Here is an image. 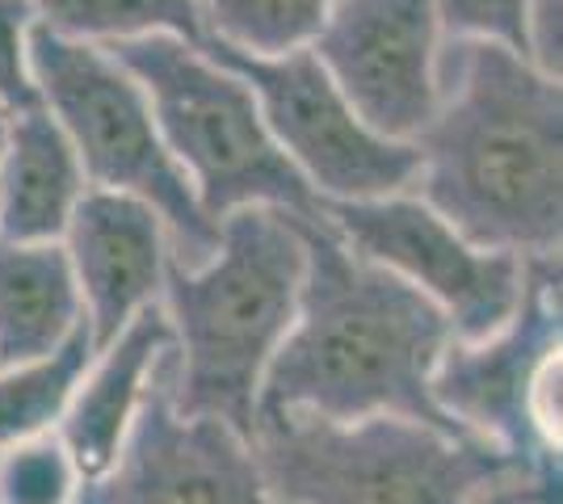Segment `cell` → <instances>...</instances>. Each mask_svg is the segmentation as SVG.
Wrapping results in <instances>:
<instances>
[{"mask_svg": "<svg viewBox=\"0 0 563 504\" xmlns=\"http://www.w3.org/2000/svg\"><path fill=\"white\" fill-rule=\"evenodd\" d=\"M442 43L433 0H329L307 51L375 135L412 144L438 110Z\"/></svg>", "mask_w": 563, "mask_h": 504, "instance_id": "30bf717a", "label": "cell"}, {"mask_svg": "<svg viewBox=\"0 0 563 504\" xmlns=\"http://www.w3.org/2000/svg\"><path fill=\"white\" fill-rule=\"evenodd\" d=\"M30 0H0V119L38 110L43 97L30 76V30H34Z\"/></svg>", "mask_w": 563, "mask_h": 504, "instance_id": "44dd1931", "label": "cell"}, {"mask_svg": "<svg viewBox=\"0 0 563 504\" xmlns=\"http://www.w3.org/2000/svg\"><path fill=\"white\" fill-rule=\"evenodd\" d=\"M106 51L135 76L173 165L186 172L214 227L249 206L324 219L320 198L278 152L257 97L240 76L214 64L202 47L168 34H147Z\"/></svg>", "mask_w": 563, "mask_h": 504, "instance_id": "277c9868", "label": "cell"}, {"mask_svg": "<svg viewBox=\"0 0 563 504\" xmlns=\"http://www.w3.org/2000/svg\"><path fill=\"white\" fill-rule=\"evenodd\" d=\"M446 43H496L521 55L530 0H433Z\"/></svg>", "mask_w": 563, "mask_h": 504, "instance_id": "ffe728a7", "label": "cell"}, {"mask_svg": "<svg viewBox=\"0 0 563 504\" xmlns=\"http://www.w3.org/2000/svg\"><path fill=\"white\" fill-rule=\"evenodd\" d=\"M475 504H560V480L517 475V480L500 483L493 492H484Z\"/></svg>", "mask_w": 563, "mask_h": 504, "instance_id": "603a6c76", "label": "cell"}, {"mask_svg": "<svg viewBox=\"0 0 563 504\" xmlns=\"http://www.w3.org/2000/svg\"><path fill=\"white\" fill-rule=\"evenodd\" d=\"M38 25L51 34L89 43V47H114L147 34H168L202 47V22L194 0H30Z\"/></svg>", "mask_w": 563, "mask_h": 504, "instance_id": "2e32d148", "label": "cell"}, {"mask_svg": "<svg viewBox=\"0 0 563 504\" xmlns=\"http://www.w3.org/2000/svg\"><path fill=\"white\" fill-rule=\"evenodd\" d=\"M412 193L467 244L521 261L563 244V93L517 51L442 43Z\"/></svg>", "mask_w": 563, "mask_h": 504, "instance_id": "6da1fadb", "label": "cell"}, {"mask_svg": "<svg viewBox=\"0 0 563 504\" xmlns=\"http://www.w3.org/2000/svg\"><path fill=\"white\" fill-rule=\"evenodd\" d=\"M202 43H219L253 59L307 51L329 13V0H194Z\"/></svg>", "mask_w": 563, "mask_h": 504, "instance_id": "ac0fdd59", "label": "cell"}, {"mask_svg": "<svg viewBox=\"0 0 563 504\" xmlns=\"http://www.w3.org/2000/svg\"><path fill=\"white\" fill-rule=\"evenodd\" d=\"M299 232L307 253L299 307L265 366L257 421L353 425L396 416L463 437L429 391L433 366L454 340L446 315L417 287L362 261L324 219H299Z\"/></svg>", "mask_w": 563, "mask_h": 504, "instance_id": "7a4b0ae2", "label": "cell"}, {"mask_svg": "<svg viewBox=\"0 0 563 504\" xmlns=\"http://www.w3.org/2000/svg\"><path fill=\"white\" fill-rule=\"evenodd\" d=\"M303 265L299 215L265 206L223 219L207 265L168 261L156 303L173 333L168 391L181 416L253 433L265 366L295 324Z\"/></svg>", "mask_w": 563, "mask_h": 504, "instance_id": "3957f363", "label": "cell"}, {"mask_svg": "<svg viewBox=\"0 0 563 504\" xmlns=\"http://www.w3.org/2000/svg\"><path fill=\"white\" fill-rule=\"evenodd\" d=\"M168 349L152 370L143 408L114 467L80 483L76 504H278L244 433L173 408Z\"/></svg>", "mask_w": 563, "mask_h": 504, "instance_id": "8fae6325", "label": "cell"}, {"mask_svg": "<svg viewBox=\"0 0 563 504\" xmlns=\"http://www.w3.org/2000/svg\"><path fill=\"white\" fill-rule=\"evenodd\" d=\"M89 358H93V340L89 328H80L51 358L0 370V450L55 433Z\"/></svg>", "mask_w": 563, "mask_h": 504, "instance_id": "e0dca14e", "label": "cell"}, {"mask_svg": "<svg viewBox=\"0 0 563 504\" xmlns=\"http://www.w3.org/2000/svg\"><path fill=\"white\" fill-rule=\"evenodd\" d=\"M85 328L64 244L0 240V370L51 358Z\"/></svg>", "mask_w": 563, "mask_h": 504, "instance_id": "9a60e30c", "label": "cell"}, {"mask_svg": "<svg viewBox=\"0 0 563 504\" xmlns=\"http://www.w3.org/2000/svg\"><path fill=\"white\" fill-rule=\"evenodd\" d=\"M560 30L563 0H530L526 30H521V59L547 80H560Z\"/></svg>", "mask_w": 563, "mask_h": 504, "instance_id": "7402d4cb", "label": "cell"}, {"mask_svg": "<svg viewBox=\"0 0 563 504\" xmlns=\"http://www.w3.org/2000/svg\"><path fill=\"white\" fill-rule=\"evenodd\" d=\"M80 475L55 433L0 450V504H76Z\"/></svg>", "mask_w": 563, "mask_h": 504, "instance_id": "d6986e66", "label": "cell"}, {"mask_svg": "<svg viewBox=\"0 0 563 504\" xmlns=\"http://www.w3.org/2000/svg\"><path fill=\"white\" fill-rule=\"evenodd\" d=\"M560 354V257L526 261L517 312L479 340H450L433 366V404L454 429L509 462L555 475L560 458L547 455L530 429V387L542 361Z\"/></svg>", "mask_w": 563, "mask_h": 504, "instance_id": "ba28073f", "label": "cell"}, {"mask_svg": "<svg viewBox=\"0 0 563 504\" xmlns=\"http://www.w3.org/2000/svg\"><path fill=\"white\" fill-rule=\"evenodd\" d=\"M30 76L43 110L59 122L89 190L147 202L168 232V261L198 269L214 257L219 227L202 215L186 172L173 165L135 76L106 47L71 43L34 22Z\"/></svg>", "mask_w": 563, "mask_h": 504, "instance_id": "8992f818", "label": "cell"}, {"mask_svg": "<svg viewBox=\"0 0 563 504\" xmlns=\"http://www.w3.org/2000/svg\"><path fill=\"white\" fill-rule=\"evenodd\" d=\"M59 244L80 290L93 349L110 345L135 315L156 307L168 269V232L147 202L85 190Z\"/></svg>", "mask_w": 563, "mask_h": 504, "instance_id": "7c38bea8", "label": "cell"}, {"mask_svg": "<svg viewBox=\"0 0 563 504\" xmlns=\"http://www.w3.org/2000/svg\"><path fill=\"white\" fill-rule=\"evenodd\" d=\"M249 446L278 504H475L517 475H539L479 441L396 416L257 421Z\"/></svg>", "mask_w": 563, "mask_h": 504, "instance_id": "5b68a950", "label": "cell"}, {"mask_svg": "<svg viewBox=\"0 0 563 504\" xmlns=\"http://www.w3.org/2000/svg\"><path fill=\"white\" fill-rule=\"evenodd\" d=\"M202 51L253 89L265 131L320 206L412 193L421 172L417 147L375 135L311 51H290L278 59H253L219 43H202Z\"/></svg>", "mask_w": 563, "mask_h": 504, "instance_id": "52a82bcc", "label": "cell"}, {"mask_svg": "<svg viewBox=\"0 0 563 504\" xmlns=\"http://www.w3.org/2000/svg\"><path fill=\"white\" fill-rule=\"evenodd\" d=\"M320 215L362 261L421 290L446 315L454 340H479L517 312L526 261L467 244L417 193L324 202Z\"/></svg>", "mask_w": 563, "mask_h": 504, "instance_id": "9c48e42d", "label": "cell"}, {"mask_svg": "<svg viewBox=\"0 0 563 504\" xmlns=\"http://www.w3.org/2000/svg\"><path fill=\"white\" fill-rule=\"evenodd\" d=\"M85 190L68 135L43 105L0 122V240L59 244Z\"/></svg>", "mask_w": 563, "mask_h": 504, "instance_id": "5bb4252c", "label": "cell"}, {"mask_svg": "<svg viewBox=\"0 0 563 504\" xmlns=\"http://www.w3.org/2000/svg\"><path fill=\"white\" fill-rule=\"evenodd\" d=\"M168 345H173V333L156 303L135 315L110 345L93 349L80 383L71 391L68 408L55 425V437L68 450L80 483L97 480L114 467L118 450L143 408L152 370L165 358Z\"/></svg>", "mask_w": 563, "mask_h": 504, "instance_id": "4fadbf2b", "label": "cell"}, {"mask_svg": "<svg viewBox=\"0 0 563 504\" xmlns=\"http://www.w3.org/2000/svg\"><path fill=\"white\" fill-rule=\"evenodd\" d=\"M0 122H4V119H0Z\"/></svg>", "mask_w": 563, "mask_h": 504, "instance_id": "cb8c5ba5", "label": "cell"}]
</instances>
